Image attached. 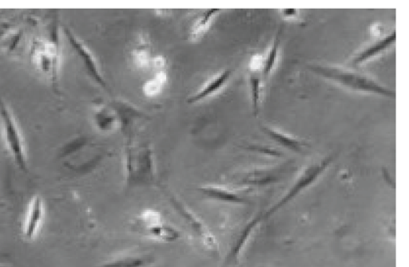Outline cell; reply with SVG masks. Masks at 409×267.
I'll return each mask as SVG.
<instances>
[{
  "mask_svg": "<svg viewBox=\"0 0 409 267\" xmlns=\"http://www.w3.org/2000/svg\"><path fill=\"white\" fill-rule=\"evenodd\" d=\"M167 66V59L162 56H157L152 58L151 69L158 71H164Z\"/></svg>",
  "mask_w": 409,
  "mask_h": 267,
  "instance_id": "cell-21",
  "label": "cell"
},
{
  "mask_svg": "<svg viewBox=\"0 0 409 267\" xmlns=\"http://www.w3.org/2000/svg\"><path fill=\"white\" fill-rule=\"evenodd\" d=\"M92 118L94 126L102 133H112L120 128L116 113L111 105L101 104L94 106Z\"/></svg>",
  "mask_w": 409,
  "mask_h": 267,
  "instance_id": "cell-12",
  "label": "cell"
},
{
  "mask_svg": "<svg viewBox=\"0 0 409 267\" xmlns=\"http://www.w3.org/2000/svg\"><path fill=\"white\" fill-rule=\"evenodd\" d=\"M263 130L267 133V135L272 137L273 139L275 140L279 144L282 145L293 151H302V143L300 141L296 139L295 137L288 135V133L283 132L277 128H273L269 126H264Z\"/></svg>",
  "mask_w": 409,
  "mask_h": 267,
  "instance_id": "cell-19",
  "label": "cell"
},
{
  "mask_svg": "<svg viewBox=\"0 0 409 267\" xmlns=\"http://www.w3.org/2000/svg\"><path fill=\"white\" fill-rule=\"evenodd\" d=\"M154 264V258L151 255L132 254L116 257L99 267H151Z\"/></svg>",
  "mask_w": 409,
  "mask_h": 267,
  "instance_id": "cell-16",
  "label": "cell"
},
{
  "mask_svg": "<svg viewBox=\"0 0 409 267\" xmlns=\"http://www.w3.org/2000/svg\"><path fill=\"white\" fill-rule=\"evenodd\" d=\"M282 27L279 28L275 37H274L272 45L265 58H263L262 73L264 79L271 76L275 68L279 54H280L281 42H282Z\"/></svg>",
  "mask_w": 409,
  "mask_h": 267,
  "instance_id": "cell-17",
  "label": "cell"
},
{
  "mask_svg": "<svg viewBox=\"0 0 409 267\" xmlns=\"http://www.w3.org/2000/svg\"><path fill=\"white\" fill-rule=\"evenodd\" d=\"M169 80L166 71L156 72L154 77L143 84V93L145 97L152 98L160 95Z\"/></svg>",
  "mask_w": 409,
  "mask_h": 267,
  "instance_id": "cell-18",
  "label": "cell"
},
{
  "mask_svg": "<svg viewBox=\"0 0 409 267\" xmlns=\"http://www.w3.org/2000/svg\"><path fill=\"white\" fill-rule=\"evenodd\" d=\"M11 27L12 24L10 23L0 22V36H2L5 33H7Z\"/></svg>",
  "mask_w": 409,
  "mask_h": 267,
  "instance_id": "cell-23",
  "label": "cell"
},
{
  "mask_svg": "<svg viewBox=\"0 0 409 267\" xmlns=\"http://www.w3.org/2000/svg\"><path fill=\"white\" fill-rule=\"evenodd\" d=\"M281 14L285 19H296L299 16V11L297 9H282Z\"/></svg>",
  "mask_w": 409,
  "mask_h": 267,
  "instance_id": "cell-22",
  "label": "cell"
},
{
  "mask_svg": "<svg viewBox=\"0 0 409 267\" xmlns=\"http://www.w3.org/2000/svg\"><path fill=\"white\" fill-rule=\"evenodd\" d=\"M123 173L129 187L152 185L156 178L152 148L144 143L128 142L123 152Z\"/></svg>",
  "mask_w": 409,
  "mask_h": 267,
  "instance_id": "cell-2",
  "label": "cell"
},
{
  "mask_svg": "<svg viewBox=\"0 0 409 267\" xmlns=\"http://www.w3.org/2000/svg\"><path fill=\"white\" fill-rule=\"evenodd\" d=\"M152 58L151 52L144 46L134 49L132 54L133 64L139 71L149 70Z\"/></svg>",
  "mask_w": 409,
  "mask_h": 267,
  "instance_id": "cell-20",
  "label": "cell"
},
{
  "mask_svg": "<svg viewBox=\"0 0 409 267\" xmlns=\"http://www.w3.org/2000/svg\"><path fill=\"white\" fill-rule=\"evenodd\" d=\"M263 58L254 56L249 64V84L251 89L252 108L254 116H258L260 111L262 90L265 80L262 73Z\"/></svg>",
  "mask_w": 409,
  "mask_h": 267,
  "instance_id": "cell-10",
  "label": "cell"
},
{
  "mask_svg": "<svg viewBox=\"0 0 409 267\" xmlns=\"http://www.w3.org/2000/svg\"><path fill=\"white\" fill-rule=\"evenodd\" d=\"M231 77L232 71L229 70H224L214 74L188 98L187 103L193 105L217 95L227 85Z\"/></svg>",
  "mask_w": 409,
  "mask_h": 267,
  "instance_id": "cell-9",
  "label": "cell"
},
{
  "mask_svg": "<svg viewBox=\"0 0 409 267\" xmlns=\"http://www.w3.org/2000/svg\"><path fill=\"white\" fill-rule=\"evenodd\" d=\"M308 70L316 76L355 93L395 98L396 93L363 72L331 64H311Z\"/></svg>",
  "mask_w": 409,
  "mask_h": 267,
  "instance_id": "cell-1",
  "label": "cell"
},
{
  "mask_svg": "<svg viewBox=\"0 0 409 267\" xmlns=\"http://www.w3.org/2000/svg\"><path fill=\"white\" fill-rule=\"evenodd\" d=\"M0 121L3 139L14 164L23 172H28V160L24 138L21 128L11 108L0 96Z\"/></svg>",
  "mask_w": 409,
  "mask_h": 267,
  "instance_id": "cell-4",
  "label": "cell"
},
{
  "mask_svg": "<svg viewBox=\"0 0 409 267\" xmlns=\"http://www.w3.org/2000/svg\"><path fill=\"white\" fill-rule=\"evenodd\" d=\"M45 217V205L41 196H33L29 202L23 224V235L28 240H32L41 230Z\"/></svg>",
  "mask_w": 409,
  "mask_h": 267,
  "instance_id": "cell-8",
  "label": "cell"
},
{
  "mask_svg": "<svg viewBox=\"0 0 409 267\" xmlns=\"http://www.w3.org/2000/svg\"><path fill=\"white\" fill-rule=\"evenodd\" d=\"M63 32L66 36L70 45L74 49V51L77 54L79 58L83 64L85 69L87 72V74L92 80L97 83L98 86L107 90V84L106 80L103 76L101 71V67L98 66V63L96 56L89 49L86 44H85L81 39H79L76 34H74L71 29L67 27H64Z\"/></svg>",
  "mask_w": 409,
  "mask_h": 267,
  "instance_id": "cell-6",
  "label": "cell"
},
{
  "mask_svg": "<svg viewBox=\"0 0 409 267\" xmlns=\"http://www.w3.org/2000/svg\"><path fill=\"white\" fill-rule=\"evenodd\" d=\"M167 198L174 210L196 238L201 242L204 248L213 252L218 251L219 249L218 240L207 225L176 195L169 194Z\"/></svg>",
  "mask_w": 409,
  "mask_h": 267,
  "instance_id": "cell-5",
  "label": "cell"
},
{
  "mask_svg": "<svg viewBox=\"0 0 409 267\" xmlns=\"http://www.w3.org/2000/svg\"><path fill=\"white\" fill-rule=\"evenodd\" d=\"M396 41V31L393 30L384 38L369 44L368 46L361 49L352 59L353 66H361L363 64L372 60L390 48Z\"/></svg>",
  "mask_w": 409,
  "mask_h": 267,
  "instance_id": "cell-11",
  "label": "cell"
},
{
  "mask_svg": "<svg viewBox=\"0 0 409 267\" xmlns=\"http://www.w3.org/2000/svg\"><path fill=\"white\" fill-rule=\"evenodd\" d=\"M56 32L57 30L52 38H34L30 47V58L33 66L47 77L56 89L63 62L62 49Z\"/></svg>",
  "mask_w": 409,
  "mask_h": 267,
  "instance_id": "cell-3",
  "label": "cell"
},
{
  "mask_svg": "<svg viewBox=\"0 0 409 267\" xmlns=\"http://www.w3.org/2000/svg\"><path fill=\"white\" fill-rule=\"evenodd\" d=\"M198 191L207 199L225 204L240 205L245 202L241 196L228 187L218 185H206L199 187Z\"/></svg>",
  "mask_w": 409,
  "mask_h": 267,
  "instance_id": "cell-13",
  "label": "cell"
},
{
  "mask_svg": "<svg viewBox=\"0 0 409 267\" xmlns=\"http://www.w3.org/2000/svg\"><path fill=\"white\" fill-rule=\"evenodd\" d=\"M111 106L118 116L119 126H120L119 130L124 132H128L134 123L144 117L143 113L127 102L114 101Z\"/></svg>",
  "mask_w": 409,
  "mask_h": 267,
  "instance_id": "cell-14",
  "label": "cell"
},
{
  "mask_svg": "<svg viewBox=\"0 0 409 267\" xmlns=\"http://www.w3.org/2000/svg\"><path fill=\"white\" fill-rule=\"evenodd\" d=\"M141 222L145 233L154 240L173 243L180 239V232L176 227L167 224L157 211H144L141 216Z\"/></svg>",
  "mask_w": 409,
  "mask_h": 267,
  "instance_id": "cell-7",
  "label": "cell"
},
{
  "mask_svg": "<svg viewBox=\"0 0 409 267\" xmlns=\"http://www.w3.org/2000/svg\"><path fill=\"white\" fill-rule=\"evenodd\" d=\"M222 12V9L213 8L207 10L198 16L189 30V38L192 42L200 40L209 32L213 23Z\"/></svg>",
  "mask_w": 409,
  "mask_h": 267,
  "instance_id": "cell-15",
  "label": "cell"
}]
</instances>
